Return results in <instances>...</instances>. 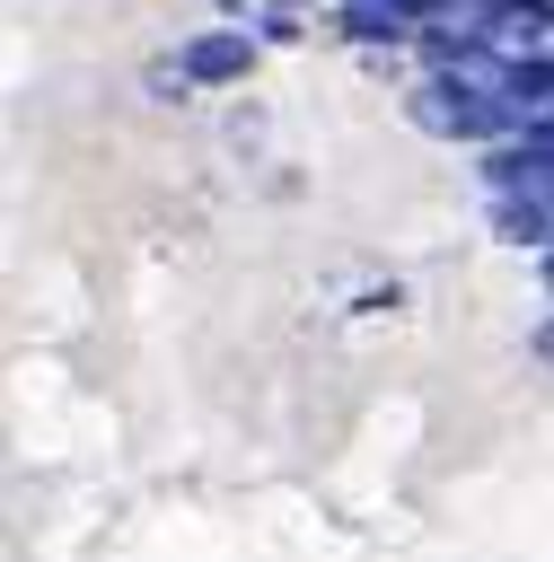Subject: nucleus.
I'll use <instances>...</instances> for the list:
<instances>
[{
	"label": "nucleus",
	"instance_id": "f03ea898",
	"mask_svg": "<svg viewBox=\"0 0 554 562\" xmlns=\"http://www.w3.org/2000/svg\"><path fill=\"white\" fill-rule=\"evenodd\" d=\"M343 18H352V35H413L422 0H343Z\"/></svg>",
	"mask_w": 554,
	"mask_h": 562
},
{
	"label": "nucleus",
	"instance_id": "f257e3e1",
	"mask_svg": "<svg viewBox=\"0 0 554 562\" xmlns=\"http://www.w3.org/2000/svg\"><path fill=\"white\" fill-rule=\"evenodd\" d=\"M246 61H255L246 35H193V44H185V79H237Z\"/></svg>",
	"mask_w": 554,
	"mask_h": 562
}]
</instances>
